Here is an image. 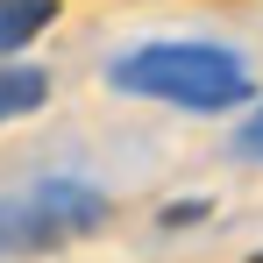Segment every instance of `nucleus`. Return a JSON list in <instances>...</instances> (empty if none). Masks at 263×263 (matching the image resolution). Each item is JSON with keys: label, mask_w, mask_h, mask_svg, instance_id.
<instances>
[{"label": "nucleus", "mask_w": 263, "mask_h": 263, "mask_svg": "<svg viewBox=\"0 0 263 263\" xmlns=\"http://www.w3.org/2000/svg\"><path fill=\"white\" fill-rule=\"evenodd\" d=\"M43 100H50V71H43V64H29V57H0V128L22 121V114H36Z\"/></svg>", "instance_id": "obj_3"}, {"label": "nucleus", "mask_w": 263, "mask_h": 263, "mask_svg": "<svg viewBox=\"0 0 263 263\" xmlns=\"http://www.w3.org/2000/svg\"><path fill=\"white\" fill-rule=\"evenodd\" d=\"M50 22H57V0H0V57H22Z\"/></svg>", "instance_id": "obj_4"}, {"label": "nucleus", "mask_w": 263, "mask_h": 263, "mask_svg": "<svg viewBox=\"0 0 263 263\" xmlns=\"http://www.w3.org/2000/svg\"><path fill=\"white\" fill-rule=\"evenodd\" d=\"M114 220V192L92 178H36L22 192H0V263L57 256L71 242H86Z\"/></svg>", "instance_id": "obj_2"}, {"label": "nucleus", "mask_w": 263, "mask_h": 263, "mask_svg": "<svg viewBox=\"0 0 263 263\" xmlns=\"http://www.w3.org/2000/svg\"><path fill=\"white\" fill-rule=\"evenodd\" d=\"M107 92L149 100V107H178V114H249L256 71L228 43L157 36V43H135L121 57H107Z\"/></svg>", "instance_id": "obj_1"}, {"label": "nucleus", "mask_w": 263, "mask_h": 263, "mask_svg": "<svg viewBox=\"0 0 263 263\" xmlns=\"http://www.w3.org/2000/svg\"><path fill=\"white\" fill-rule=\"evenodd\" d=\"M228 149H235L242 164H263V100L242 114V121H235V128H228Z\"/></svg>", "instance_id": "obj_5"}]
</instances>
